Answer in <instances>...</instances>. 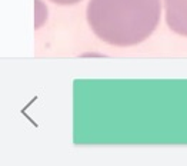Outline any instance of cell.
<instances>
[{
	"mask_svg": "<svg viewBox=\"0 0 187 166\" xmlns=\"http://www.w3.org/2000/svg\"><path fill=\"white\" fill-rule=\"evenodd\" d=\"M162 14L160 0H90L87 23L100 40L129 47L153 33Z\"/></svg>",
	"mask_w": 187,
	"mask_h": 166,
	"instance_id": "obj_1",
	"label": "cell"
},
{
	"mask_svg": "<svg viewBox=\"0 0 187 166\" xmlns=\"http://www.w3.org/2000/svg\"><path fill=\"white\" fill-rule=\"evenodd\" d=\"M164 7L169 27L187 37V0H164Z\"/></svg>",
	"mask_w": 187,
	"mask_h": 166,
	"instance_id": "obj_2",
	"label": "cell"
},
{
	"mask_svg": "<svg viewBox=\"0 0 187 166\" xmlns=\"http://www.w3.org/2000/svg\"><path fill=\"white\" fill-rule=\"evenodd\" d=\"M39 3H40V9H39V4L36 3V27L42 26L47 17V9H46L44 3L40 0H39Z\"/></svg>",
	"mask_w": 187,
	"mask_h": 166,
	"instance_id": "obj_3",
	"label": "cell"
},
{
	"mask_svg": "<svg viewBox=\"0 0 187 166\" xmlns=\"http://www.w3.org/2000/svg\"><path fill=\"white\" fill-rule=\"evenodd\" d=\"M56 4H63V6H69V4H74V3H79L81 0H52Z\"/></svg>",
	"mask_w": 187,
	"mask_h": 166,
	"instance_id": "obj_4",
	"label": "cell"
}]
</instances>
